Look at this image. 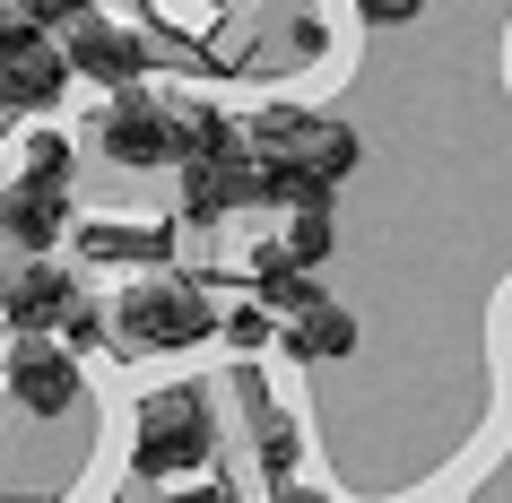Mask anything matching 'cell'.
I'll return each mask as SVG.
<instances>
[{"instance_id":"obj_1","label":"cell","mask_w":512,"mask_h":503,"mask_svg":"<svg viewBox=\"0 0 512 503\" xmlns=\"http://www.w3.org/2000/svg\"><path fill=\"white\" fill-rule=\"evenodd\" d=\"M217 399H226V373L148 382V391L131 399V425H122V477H131L139 495H148V486H183V477H200V469L226 460Z\"/></svg>"},{"instance_id":"obj_2","label":"cell","mask_w":512,"mask_h":503,"mask_svg":"<svg viewBox=\"0 0 512 503\" xmlns=\"http://www.w3.org/2000/svg\"><path fill=\"white\" fill-rule=\"evenodd\" d=\"M217 313L226 304L209 295V278H191L174 261L139 269L131 287L105 295V321H113V347L122 356H191V347L217 339Z\"/></svg>"},{"instance_id":"obj_3","label":"cell","mask_w":512,"mask_h":503,"mask_svg":"<svg viewBox=\"0 0 512 503\" xmlns=\"http://www.w3.org/2000/svg\"><path fill=\"white\" fill-rule=\"evenodd\" d=\"M0 391L27 408V425H70L96 408V382H87V356L53 339V330H9V356H0Z\"/></svg>"},{"instance_id":"obj_4","label":"cell","mask_w":512,"mask_h":503,"mask_svg":"<svg viewBox=\"0 0 512 503\" xmlns=\"http://www.w3.org/2000/svg\"><path fill=\"white\" fill-rule=\"evenodd\" d=\"M87 139H96V157L122 165V174H174V122H165L157 79H139V87H105V105H96Z\"/></svg>"},{"instance_id":"obj_5","label":"cell","mask_w":512,"mask_h":503,"mask_svg":"<svg viewBox=\"0 0 512 503\" xmlns=\"http://www.w3.org/2000/svg\"><path fill=\"white\" fill-rule=\"evenodd\" d=\"M87 295L79 269H61L53 252H9L0 243V330H61V313Z\"/></svg>"},{"instance_id":"obj_6","label":"cell","mask_w":512,"mask_h":503,"mask_svg":"<svg viewBox=\"0 0 512 503\" xmlns=\"http://www.w3.org/2000/svg\"><path fill=\"white\" fill-rule=\"evenodd\" d=\"M61 53H70V79H96V87H139V79H157V53H148L131 27H113L105 9H87L79 27H61Z\"/></svg>"},{"instance_id":"obj_7","label":"cell","mask_w":512,"mask_h":503,"mask_svg":"<svg viewBox=\"0 0 512 503\" xmlns=\"http://www.w3.org/2000/svg\"><path fill=\"white\" fill-rule=\"evenodd\" d=\"M70 183H44V174H18L9 165V183H0V243L9 252H53L70 235Z\"/></svg>"},{"instance_id":"obj_8","label":"cell","mask_w":512,"mask_h":503,"mask_svg":"<svg viewBox=\"0 0 512 503\" xmlns=\"http://www.w3.org/2000/svg\"><path fill=\"white\" fill-rule=\"evenodd\" d=\"M356 339H365V313L356 304H339V295H313L304 313L278 321V347L270 356H287V365H339V356H356Z\"/></svg>"},{"instance_id":"obj_9","label":"cell","mask_w":512,"mask_h":503,"mask_svg":"<svg viewBox=\"0 0 512 503\" xmlns=\"http://www.w3.org/2000/svg\"><path fill=\"white\" fill-rule=\"evenodd\" d=\"M79 261L87 269H157V261H174V217H87Z\"/></svg>"},{"instance_id":"obj_10","label":"cell","mask_w":512,"mask_h":503,"mask_svg":"<svg viewBox=\"0 0 512 503\" xmlns=\"http://www.w3.org/2000/svg\"><path fill=\"white\" fill-rule=\"evenodd\" d=\"M217 347H226L235 365H261V356L278 347V313L261 304V295H235V304L217 313Z\"/></svg>"},{"instance_id":"obj_11","label":"cell","mask_w":512,"mask_h":503,"mask_svg":"<svg viewBox=\"0 0 512 503\" xmlns=\"http://www.w3.org/2000/svg\"><path fill=\"white\" fill-rule=\"evenodd\" d=\"M18 174H44V183H70L79 174V148L53 131V122H35L27 139H18Z\"/></svg>"},{"instance_id":"obj_12","label":"cell","mask_w":512,"mask_h":503,"mask_svg":"<svg viewBox=\"0 0 512 503\" xmlns=\"http://www.w3.org/2000/svg\"><path fill=\"white\" fill-rule=\"evenodd\" d=\"M348 9L365 27H417V18H426V0H348Z\"/></svg>"},{"instance_id":"obj_13","label":"cell","mask_w":512,"mask_h":503,"mask_svg":"<svg viewBox=\"0 0 512 503\" xmlns=\"http://www.w3.org/2000/svg\"><path fill=\"white\" fill-rule=\"evenodd\" d=\"M87 9H96V0H27V18H35V27H79V18H87Z\"/></svg>"},{"instance_id":"obj_14","label":"cell","mask_w":512,"mask_h":503,"mask_svg":"<svg viewBox=\"0 0 512 503\" xmlns=\"http://www.w3.org/2000/svg\"><path fill=\"white\" fill-rule=\"evenodd\" d=\"M0 183H9V148H0Z\"/></svg>"}]
</instances>
